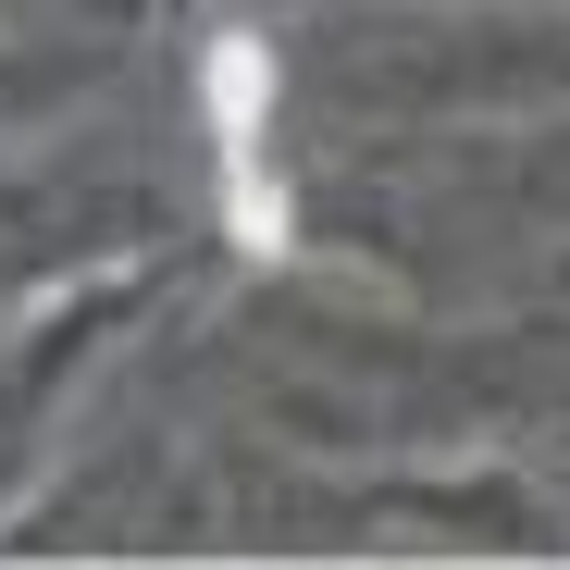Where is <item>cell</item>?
Returning a JSON list of instances; mask_svg holds the SVG:
<instances>
[{
  "mask_svg": "<svg viewBox=\"0 0 570 570\" xmlns=\"http://www.w3.org/2000/svg\"><path fill=\"white\" fill-rule=\"evenodd\" d=\"M212 149H224V224L248 248H285V174H273V50L224 38L212 50Z\"/></svg>",
  "mask_w": 570,
  "mask_h": 570,
  "instance_id": "cell-1",
  "label": "cell"
}]
</instances>
